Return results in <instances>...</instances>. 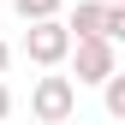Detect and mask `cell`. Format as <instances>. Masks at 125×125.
Returning a JSON list of instances; mask_svg holds the SVG:
<instances>
[{"mask_svg":"<svg viewBox=\"0 0 125 125\" xmlns=\"http://www.w3.org/2000/svg\"><path fill=\"white\" fill-rule=\"evenodd\" d=\"M24 54H30V66H42V72H54L60 60H72V30L48 18V24H30L24 30Z\"/></svg>","mask_w":125,"mask_h":125,"instance_id":"7a4b0ae2","label":"cell"},{"mask_svg":"<svg viewBox=\"0 0 125 125\" xmlns=\"http://www.w3.org/2000/svg\"><path fill=\"white\" fill-rule=\"evenodd\" d=\"M101 24H107V6L101 0H77V12H72V42H89V36H101Z\"/></svg>","mask_w":125,"mask_h":125,"instance_id":"277c9868","label":"cell"},{"mask_svg":"<svg viewBox=\"0 0 125 125\" xmlns=\"http://www.w3.org/2000/svg\"><path fill=\"white\" fill-rule=\"evenodd\" d=\"M72 107H77V83H72V77H60V72L36 77V89H30V113H36L42 125H66Z\"/></svg>","mask_w":125,"mask_h":125,"instance_id":"6da1fadb","label":"cell"},{"mask_svg":"<svg viewBox=\"0 0 125 125\" xmlns=\"http://www.w3.org/2000/svg\"><path fill=\"white\" fill-rule=\"evenodd\" d=\"M101 101H107V113H113V119H125V77H119V72L101 83Z\"/></svg>","mask_w":125,"mask_h":125,"instance_id":"8992f818","label":"cell"},{"mask_svg":"<svg viewBox=\"0 0 125 125\" xmlns=\"http://www.w3.org/2000/svg\"><path fill=\"white\" fill-rule=\"evenodd\" d=\"M72 72H77V83H107L119 66H113V42H101V36H89V42H72Z\"/></svg>","mask_w":125,"mask_h":125,"instance_id":"3957f363","label":"cell"},{"mask_svg":"<svg viewBox=\"0 0 125 125\" xmlns=\"http://www.w3.org/2000/svg\"><path fill=\"white\" fill-rule=\"evenodd\" d=\"M12 6H18L24 24H48V18H60V0H12Z\"/></svg>","mask_w":125,"mask_h":125,"instance_id":"5b68a950","label":"cell"},{"mask_svg":"<svg viewBox=\"0 0 125 125\" xmlns=\"http://www.w3.org/2000/svg\"><path fill=\"white\" fill-rule=\"evenodd\" d=\"M6 113H12V89L0 83V119H6Z\"/></svg>","mask_w":125,"mask_h":125,"instance_id":"ba28073f","label":"cell"},{"mask_svg":"<svg viewBox=\"0 0 125 125\" xmlns=\"http://www.w3.org/2000/svg\"><path fill=\"white\" fill-rule=\"evenodd\" d=\"M101 42H125V6H107V24H101Z\"/></svg>","mask_w":125,"mask_h":125,"instance_id":"52a82bcc","label":"cell"},{"mask_svg":"<svg viewBox=\"0 0 125 125\" xmlns=\"http://www.w3.org/2000/svg\"><path fill=\"white\" fill-rule=\"evenodd\" d=\"M101 6H125V0H101Z\"/></svg>","mask_w":125,"mask_h":125,"instance_id":"30bf717a","label":"cell"},{"mask_svg":"<svg viewBox=\"0 0 125 125\" xmlns=\"http://www.w3.org/2000/svg\"><path fill=\"white\" fill-rule=\"evenodd\" d=\"M6 66H12V48H6V42H0V72H6Z\"/></svg>","mask_w":125,"mask_h":125,"instance_id":"9c48e42d","label":"cell"}]
</instances>
